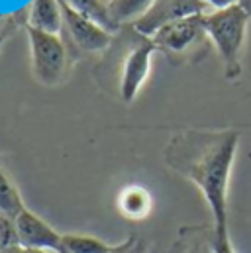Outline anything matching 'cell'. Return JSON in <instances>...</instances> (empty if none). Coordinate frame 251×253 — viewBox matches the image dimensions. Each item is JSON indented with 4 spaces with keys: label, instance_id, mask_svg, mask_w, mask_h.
Returning a JSON list of instances; mask_svg holds the SVG:
<instances>
[{
    "label": "cell",
    "instance_id": "cell-1",
    "mask_svg": "<svg viewBox=\"0 0 251 253\" xmlns=\"http://www.w3.org/2000/svg\"><path fill=\"white\" fill-rule=\"evenodd\" d=\"M240 145L236 129H185L171 137L165 161L202 192L214 232L228 234V187Z\"/></svg>",
    "mask_w": 251,
    "mask_h": 253
},
{
    "label": "cell",
    "instance_id": "cell-2",
    "mask_svg": "<svg viewBox=\"0 0 251 253\" xmlns=\"http://www.w3.org/2000/svg\"><path fill=\"white\" fill-rule=\"evenodd\" d=\"M250 18L242 6L204 14L208 40L214 43L224 65V75L230 81H236L242 75V49L246 43Z\"/></svg>",
    "mask_w": 251,
    "mask_h": 253
},
{
    "label": "cell",
    "instance_id": "cell-3",
    "mask_svg": "<svg viewBox=\"0 0 251 253\" xmlns=\"http://www.w3.org/2000/svg\"><path fill=\"white\" fill-rule=\"evenodd\" d=\"M30 55H32V73L36 81L43 86H57L65 79L67 71V47L61 36L47 34L26 26Z\"/></svg>",
    "mask_w": 251,
    "mask_h": 253
},
{
    "label": "cell",
    "instance_id": "cell-4",
    "mask_svg": "<svg viewBox=\"0 0 251 253\" xmlns=\"http://www.w3.org/2000/svg\"><path fill=\"white\" fill-rule=\"evenodd\" d=\"M157 51L151 38H145L137 32L135 40L127 47L122 59V73H120V98L124 102H131L137 92L141 90L143 83L151 71V57Z\"/></svg>",
    "mask_w": 251,
    "mask_h": 253
},
{
    "label": "cell",
    "instance_id": "cell-5",
    "mask_svg": "<svg viewBox=\"0 0 251 253\" xmlns=\"http://www.w3.org/2000/svg\"><path fill=\"white\" fill-rule=\"evenodd\" d=\"M206 38L208 34L204 28V14L169 22L151 36L155 47L167 55H185L198 47Z\"/></svg>",
    "mask_w": 251,
    "mask_h": 253
},
{
    "label": "cell",
    "instance_id": "cell-6",
    "mask_svg": "<svg viewBox=\"0 0 251 253\" xmlns=\"http://www.w3.org/2000/svg\"><path fill=\"white\" fill-rule=\"evenodd\" d=\"M20 248L24 250H49L55 253H65L63 234L53 226H49L43 218H40L32 210H24L14 218Z\"/></svg>",
    "mask_w": 251,
    "mask_h": 253
},
{
    "label": "cell",
    "instance_id": "cell-7",
    "mask_svg": "<svg viewBox=\"0 0 251 253\" xmlns=\"http://www.w3.org/2000/svg\"><path fill=\"white\" fill-rule=\"evenodd\" d=\"M206 10L208 8L202 0H157L153 8L133 24V30L145 38H151L165 24L196 14H206Z\"/></svg>",
    "mask_w": 251,
    "mask_h": 253
},
{
    "label": "cell",
    "instance_id": "cell-8",
    "mask_svg": "<svg viewBox=\"0 0 251 253\" xmlns=\"http://www.w3.org/2000/svg\"><path fill=\"white\" fill-rule=\"evenodd\" d=\"M59 6H61L63 26L67 28V34L83 51H88V53L104 51L112 43V34L108 30L94 24L86 16L75 12L61 0H59Z\"/></svg>",
    "mask_w": 251,
    "mask_h": 253
},
{
    "label": "cell",
    "instance_id": "cell-9",
    "mask_svg": "<svg viewBox=\"0 0 251 253\" xmlns=\"http://www.w3.org/2000/svg\"><path fill=\"white\" fill-rule=\"evenodd\" d=\"M26 26L61 36L63 30V14L59 0H32L28 6Z\"/></svg>",
    "mask_w": 251,
    "mask_h": 253
},
{
    "label": "cell",
    "instance_id": "cell-10",
    "mask_svg": "<svg viewBox=\"0 0 251 253\" xmlns=\"http://www.w3.org/2000/svg\"><path fill=\"white\" fill-rule=\"evenodd\" d=\"M153 200L151 194L139 185H129L126 187L118 196V208L122 216L129 220H141L151 212Z\"/></svg>",
    "mask_w": 251,
    "mask_h": 253
},
{
    "label": "cell",
    "instance_id": "cell-11",
    "mask_svg": "<svg viewBox=\"0 0 251 253\" xmlns=\"http://www.w3.org/2000/svg\"><path fill=\"white\" fill-rule=\"evenodd\" d=\"M63 248L65 253H122L129 246H114L86 234H63Z\"/></svg>",
    "mask_w": 251,
    "mask_h": 253
},
{
    "label": "cell",
    "instance_id": "cell-12",
    "mask_svg": "<svg viewBox=\"0 0 251 253\" xmlns=\"http://www.w3.org/2000/svg\"><path fill=\"white\" fill-rule=\"evenodd\" d=\"M157 0H110L108 2V12L112 22L120 28L122 24L127 22H137L143 18L155 4Z\"/></svg>",
    "mask_w": 251,
    "mask_h": 253
},
{
    "label": "cell",
    "instance_id": "cell-13",
    "mask_svg": "<svg viewBox=\"0 0 251 253\" xmlns=\"http://www.w3.org/2000/svg\"><path fill=\"white\" fill-rule=\"evenodd\" d=\"M69 8H73L75 12L86 16L88 20H92L94 24L102 26L104 30H108L110 34L118 30V26L112 22L110 12H108V4L104 0H61Z\"/></svg>",
    "mask_w": 251,
    "mask_h": 253
},
{
    "label": "cell",
    "instance_id": "cell-14",
    "mask_svg": "<svg viewBox=\"0 0 251 253\" xmlns=\"http://www.w3.org/2000/svg\"><path fill=\"white\" fill-rule=\"evenodd\" d=\"M24 210H26V204L22 200L20 190L0 165V214L14 220Z\"/></svg>",
    "mask_w": 251,
    "mask_h": 253
},
{
    "label": "cell",
    "instance_id": "cell-15",
    "mask_svg": "<svg viewBox=\"0 0 251 253\" xmlns=\"http://www.w3.org/2000/svg\"><path fill=\"white\" fill-rule=\"evenodd\" d=\"M18 246H20V240H18L14 220L0 214V252L10 250V248H18Z\"/></svg>",
    "mask_w": 251,
    "mask_h": 253
},
{
    "label": "cell",
    "instance_id": "cell-16",
    "mask_svg": "<svg viewBox=\"0 0 251 253\" xmlns=\"http://www.w3.org/2000/svg\"><path fill=\"white\" fill-rule=\"evenodd\" d=\"M212 253H236L232 242H230V234H216V232H214Z\"/></svg>",
    "mask_w": 251,
    "mask_h": 253
},
{
    "label": "cell",
    "instance_id": "cell-17",
    "mask_svg": "<svg viewBox=\"0 0 251 253\" xmlns=\"http://www.w3.org/2000/svg\"><path fill=\"white\" fill-rule=\"evenodd\" d=\"M202 2L210 12H218V10H228V8L240 6L242 0H202Z\"/></svg>",
    "mask_w": 251,
    "mask_h": 253
},
{
    "label": "cell",
    "instance_id": "cell-18",
    "mask_svg": "<svg viewBox=\"0 0 251 253\" xmlns=\"http://www.w3.org/2000/svg\"><path fill=\"white\" fill-rule=\"evenodd\" d=\"M10 18H12L10 14H0V36H2V34H4V36H8V34H6V28L12 24V20H10Z\"/></svg>",
    "mask_w": 251,
    "mask_h": 253
},
{
    "label": "cell",
    "instance_id": "cell-19",
    "mask_svg": "<svg viewBox=\"0 0 251 253\" xmlns=\"http://www.w3.org/2000/svg\"><path fill=\"white\" fill-rule=\"evenodd\" d=\"M240 6H242V8H244V10L251 16V0H242V2H240Z\"/></svg>",
    "mask_w": 251,
    "mask_h": 253
},
{
    "label": "cell",
    "instance_id": "cell-20",
    "mask_svg": "<svg viewBox=\"0 0 251 253\" xmlns=\"http://www.w3.org/2000/svg\"><path fill=\"white\" fill-rule=\"evenodd\" d=\"M0 253H24V248H10V250H2Z\"/></svg>",
    "mask_w": 251,
    "mask_h": 253
},
{
    "label": "cell",
    "instance_id": "cell-21",
    "mask_svg": "<svg viewBox=\"0 0 251 253\" xmlns=\"http://www.w3.org/2000/svg\"><path fill=\"white\" fill-rule=\"evenodd\" d=\"M24 253H55V252H49V250H24Z\"/></svg>",
    "mask_w": 251,
    "mask_h": 253
},
{
    "label": "cell",
    "instance_id": "cell-22",
    "mask_svg": "<svg viewBox=\"0 0 251 253\" xmlns=\"http://www.w3.org/2000/svg\"><path fill=\"white\" fill-rule=\"evenodd\" d=\"M4 42H6V36L2 34V36H0V49H2V45H4Z\"/></svg>",
    "mask_w": 251,
    "mask_h": 253
},
{
    "label": "cell",
    "instance_id": "cell-23",
    "mask_svg": "<svg viewBox=\"0 0 251 253\" xmlns=\"http://www.w3.org/2000/svg\"><path fill=\"white\" fill-rule=\"evenodd\" d=\"M104 2H106V4H108V2H110V0H104Z\"/></svg>",
    "mask_w": 251,
    "mask_h": 253
}]
</instances>
